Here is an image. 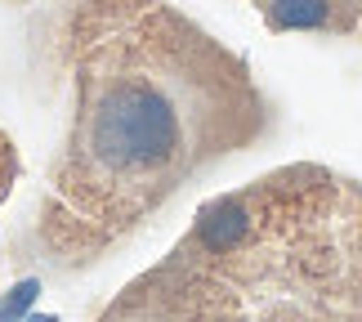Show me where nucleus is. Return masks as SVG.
Masks as SVG:
<instances>
[{"label": "nucleus", "mask_w": 362, "mask_h": 322, "mask_svg": "<svg viewBox=\"0 0 362 322\" xmlns=\"http://www.w3.org/2000/svg\"><path fill=\"white\" fill-rule=\"evenodd\" d=\"M18 179H23V152H18V144H13L9 125L0 121V206H5L9 192L18 188Z\"/></svg>", "instance_id": "4"}, {"label": "nucleus", "mask_w": 362, "mask_h": 322, "mask_svg": "<svg viewBox=\"0 0 362 322\" xmlns=\"http://www.w3.org/2000/svg\"><path fill=\"white\" fill-rule=\"evenodd\" d=\"M99 322H362V179L296 161L219 192Z\"/></svg>", "instance_id": "2"}, {"label": "nucleus", "mask_w": 362, "mask_h": 322, "mask_svg": "<svg viewBox=\"0 0 362 322\" xmlns=\"http://www.w3.org/2000/svg\"><path fill=\"white\" fill-rule=\"evenodd\" d=\"M273 32L362 40V0H250Z\"/></svg>", "instance_id": "3"}, {"label": "nucleus", "mask_w": 362, "mask_h": 322, "mask_svg": "<svg viewBox=\"0 0 362 322\" xmlns=\"http://www.w3.org/2000/svg\"><path fill=\"white\" fill-rule=\"evenodd\" d=\"M32 50L63 86V130L5 264L86 273L197 175L259 144L273 108L238 50L170 0H54Z\"/></svg>", "instance_id": "1"}]
</instances>
